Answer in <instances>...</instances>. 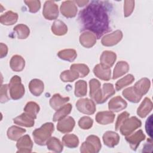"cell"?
Wrapping results in <instances>:
<instances>
[{"label":"cell","mask_w":153,"mask_h":153,"mask_svg":"<svg viewBox=\"0 0 153 153\" xmlns=\"http://www.w3.org/2000/svg\"><path fill=\"white\" fill-rule=\"evenodd\" d=\"M8 89V85L7 84L1 85V91H0V102L2 103L7 102L10 100V97L7 94Z\"/></svg>","instance_id":"bcb514c9"},{"label":"cell","mask_w":153,"mask_h":153,"mask_svg":"<svg viewBox=\"0 0 153 153\" xmlns=\"http://www.w3.org/2000/svg\"><path fill=\"white\" fill-rule=\"evenodd\" d=\"M51 32L57 36H62L65 35L68 32V27L66 24L60 20H55L51 27Z\"/></svg>","instance_id":"4dcf8cb0"},{"label":"cell","mask_w":153,"mask_h":153,"mask_svg":"<svg viewBox=\"0 0 153 153\" xmlns=\"http://www.w3.org/2000/svg\"><path fill=\"white\" fill-rule=\"evenodd\" d=\"M151 86V81L147 78H142L137 81L133 86L136 92L140 96L146 94Z\"/></svg>","instance_id":"d6986e66"},{"label":"cell","mask_w":153,"mask_h":153,"mask_svg":"<svg viewBox=\"0 0 153 153\" xmlns=\"http://www.w3.org/2000/svg\"><path fill=\"white\" fill-rule=\"evenodd\" d=\"M134 8V1H124V16L126 17L130 16L133 13Z\"/></svg>","instance_id":"ee69618b"},{"label":"cell","mask_w":153,"mask_h":153,"mask_svg":"<svg viewBox=\"0 0 153 153\" xmlns=\"http://www.w3.org/2000/svg\"><path fill=\"white\" fill-rule=\"evenodd\" d=\"M103 2L93 1L79 13L78 21L81 30L91 32L97 39L109 32V16Z\"/></svg>","instance_id":"6da1fadb"},{"label":"cell","mask_w":153,"mask_h":153,"mask_svg":"<svg viewBox=\"0 0 153 153\" xmlns=\"http://www.w3.org/2000/svg\"><path fill=\"white\" fill-rule=\"evenodd\" d=\"M18 17L17 13L12 11H8L1 16L0 22L3 25H13L17 22Z\"/></svg>","instance_id":"4316f807"},{"label":"cell","mask_w":153,"mask_h":153,"mask_svg":"<svg viewBox=\"0 0 153 153\" xmlns=\"http://www.w3.org/2000/svg\"><path fill=\"white\" fill-rule=\"evenodd\" d=\"M62 143L67 148H75L79 145V139L75 134H66L62 137Z\"/></svg>","instance_id":"1f68e13d"},{"label":"cell","mask_w":153,"mask_h":153,"mask_svg":"<svg viewBox=\"0 0 153 153\" xmlns=\"http://www.w3.org/2000/svg\"><path fill=\"white\" fill-rule=\"evenodd\" d=\"M90 85V97L93 99L96 103L102 104V94L100 88V82L99 80L93 78L89 81Z\"/></svg>","instance_id":"ba28073f"},{"label":"cell","mask_w":153,"mask_h":153,"mask_svg":"<svg viewBox=\"0 0 153 153\" xmlns=\"http://www.w3.org/2000/svg\"><path fill=\"white\" fill-rule=\"evenodd\" d=\"M79 77V74L75 70H66L60 74V78L65 82H73Z\"/></svg>","instance_id":"d590c367"},{"label":"cell","mask_w":153,"mask_h":153,"mask_svg":"<svg viewBox=\"0 0 153 153\" xmlns=\"http://www.w3.org/2000/svg\"><path fill=\"white\" fill-rule=\"evenodd\" d=\"M60 10L65 17L73 18L76 16L78 9L75 1H66L62 3Z\"/></svg>","instance_id":"9c48e42d"},{"label":"cell","mask_w":153,"mask_h":153,"mask_svg":"<svg viewBox=\"0 0 153 153\" xmlns=\"http://www.w3.org/2000/svg\"><path fill=\"white\" fill-rule=\"evenodd\" d=\"M75 121L72 117H67L59 121L57 124V129L62 133H67L72 131L75 127Z\"/></svg>","instance_id":"4fadbf2b"},{"label":"cell","mask_w":153,"mask_h":153,"mask_svg":"<svg viewBox=\"0 0 153 153\" xmlns=\"http://www.w3.org/2000/svg\"><path fill=\"white\" fill-rule=\"evenodd\" d=\"M122 94H123V96L127 100L134 103H138L142 99V97L136 92L133 87H130L124 89L123 91Z\"/></svg>","instance_id":"f546056e"},{"label":"cell","mask_w":153,"mask_h":153,"mask_svg":"<svg viewBox=\"0 0 153 153\" xmlns=\"http://www.w3.org/2000/svg\"><path fill=\"white\" fill-rule=\"evenodd\" d=\"M10 66L14 72H21L25 66V60L20 55H14L10 61Z\"/></svg>","instance_id":"d4e9b609"},{"label":"cell","mask_w":153,"mask_h":153,"mask_svg":"<svg viewBox=\"0 0 153 153\" xmlns=\"http://www.w3.org/2000/svg\"><path fill=\"white\" fill-rule=\"evenodd\" d=\"M102 139L104 144L111 148L118 144L120 138L117 133L113 131H107L103 134Z\"/></svg>","instance_id":"ac0fdd59"},{"label":"cell","mask_w":153,"mask_h":153,"mask_svg":"<svg viewBox=\"0 0 153 153\" xmlns=\"http://www.w3.org/2000/svg\"><path fill=\"white\" fill-rule=\"evenodd\" d=\"M48 149L55 152H61L63 149V143L56 137H51L46 143Z\"/></svg>","instance_id":"d6a6232c"},{"label":"cell","mask_w":153,"mask_h":153,"mask_svg":"<svg viewBox=\"0 0 153 153\" xmlns=\"http://www.w3.org/2000/svg\"><path fill=\"white\" fill-rule=\"evenodd\" d=\"M13 30L17 34V38L20 39H26L30 34L29 28L24 24H19L16 25L14 27Z\"/></svg>","instance_id":"f35d334b"},{"label":"cell","mask_w":153,"mask_h":153,"mask_svg":"<svg viewBox=\"0 0 153 153\" xmlns=\"http://www.w3.org/2000/svg\"><path fill=\"white\" fill-rule=\"evenodd\" d=\"M102 148L100 139L95 135L88 136L85 141L80 147V152L82 153H97Z\"/></svg>","instance_id":"277c9868"},{"label":"cell","mask_w":153,"mask_h":153,"mask_svg":"<svg viewBox=\"0 0 153 153\" xmlns=\"http://www.w3.org/2000/svg\"><path fill=\"white\" fill-rule=\"evenodd\" d=\"M30 92L35 96H39L44 89V82L39 79H33L29 84Z\"/></svg>","instance_id":"603a6c76"},{"label":"cell","mask_w":153,"mask_h":153,"mask_svg":"<svg viewBox=\"0 0 153 153\" xmlns=\"http://www.w3.org/2000/svg\"><path fill=\"white\" fill-rule=\"evenodd\" d=\"M70 69L76 71L79 74V77L81 78L85 77L90 72V69L88 66L82 63L72 64L70 67Z\"/></svg>","instance_id":"60d3db41"},{"label":"cell","mask_w":153,"mask_h":153,"mask_svg":"<svg viewBox=\"0 0 153 153\" xmlns=\"http://www.w3.org/2000/svg\"><path fill=\"white\" fill-rule=\"evenodd\" d=\"M115 115L111 111H100L97 113L95 119L97 123L101 125H107L111 124L115 120Z\"/></svg>","instance_id":"2e32d148"},{"label":"cell","mask_w":153,"mask_h":153,"mask_svg":"<svg viewBox=\"0 0 153 153\" xmlns=\"http://www.w3.org/2000/svg\"><path fill=\"white\" fill-rule=\"evenodd\" d=\"M142 126V122L136 117L127 118L121 126L120 133L123 136H128L133 133L137 128Z\"/></svg>","instance_id":"5b68a950"},{"label":"cell","mask_w":153,"mask_h":153,"mask_svg":"<svg viewBox=\"0 0 153 153\" xmlns=\"http://www.w3.org/2000/svg\"><path fill=\"white\" fill-rule=\"evenodd\" d=\"M24 2L28 7L29 12L32 13L38 12L41 8V2L39 1H25Z\"/></svg>","instance_id":"7bdbcfd3"},{"label":"cell","mask_w":153,"mask_h":153,"mask_svg":"<svg viewBox=\"0 0 153 153\" xmlns=\"http://www.w3.org/2000/svg\"><path fill=\"white\" fill-rule=\"evenodd\" d=\"M69 97H62L60 94H54L50 100V105L54 110H58L65 105L69 100Z\"/></svg>","instance_id":"7402d4cb"},{"label":"cell","mask_w":153,"mask_h":153,"mask_svg":"<svg viewBox=\"0 0 153 153\" xmlns=\"http://www.w3.org/2000/svg\"><path fill=\"white\" fill-rule=\"evenodd\" d=\"M87 85L84 80H79L75 84V95L76 97H81L86 96Z\"/></svg>","instance_id":"74e56055"},{"label":"cell","mask_w":153,"mask_h":153,"mask_svg":"<svg viewBox=\"0 0 153 153\" xmlns=\"http://www.w3.org/2000/svg\"><path fill=\"white\" fill-rule=\"evenodd\" d=\"M152 109V102L148 97H145L137 109V114L140 118L146 117Z\"/></svg>","instance_id":"44dd1931"},{"label":"cell","mask_w":153,"mask_h":153,"mask_svg":"<svg viewBox=\"0 0 153 153\" xmlns=\"http://www.w3.org/2000/svg\"><path fill=\"white\" fill-rule=\"evenodd\" d=\"M129 115H130V114L127 111H124L118 115L115 123V128L116 131H118L120 130L121 126L123 124L124 121L129 117Z\"/></svg>","instance_id":"f6af8a7d"},{"label":"cell","mask_w":153,"mask_h":153,"mask_svg":"<svg viewBox=\"0 0 153 153\" xmlns=\"http://www.w3.org/2000/svg\"><path fill=\"white\" fill-rule=\"evenodd\" d=\"M14 124L26 127H32L34 126V119L27 115L25 112H23L19 116L16 117L13 119Z\"/></svg>","instance_id":"cb8c5ba5"},{"label":"cell","mask_w":153,"mask_h":153,"mask_svg":"<svg viewBox=\"0 0 153 153\" xmlns=\"http://www.w3.org/2000/svg\"><path fill=\"white\" fill-rule=\"evenodd\" d=\"M72 106L71 103H67L61 107L60 109L56 111L54 113L53 120L54 122L59 121L64 118H65L68 115H69L72 111Z\"/></svg>","instance_id":"83f0119b"},{"label":"cell","mask_w":153,"mask_h":153,"mask_svg":"<svg viewBox=\"0 0 153 153\" xmlns=\"http://www.w3.org/2000/svg\"><path fill=\"white\" fill-rule=\"evenodd\" d=\"M8 90L10 96L13 100L20 99L24 96L25 89L20 76L14 75L11 78L8 84Z\"/></svg>","instance_id":"3957f363"},{"label":"cell","mask_w":153,"mask_h":153,"mask_svg":"<svg viewBox=\"0 0 153 153\" xmlns=\"http://www.w3.org/2000/svg\"><path fill=\"white\" fill-rule=\"evenodd\" d=\"M129 70V65L126 61H120L116 64L113 72L112 79H115L126 73Z\"/></svg>","instance_id":"484cf974"},{"label":"cell","mask_w":153,"mask_h":153,"mask_svg":"<svg viewBox=\"0 0 153 153\" xmlns=\"http://www.w3.org/2000/svg\"><path fill=\"white\" fill-rule=\"evenodd\" d=\"M96 36L89 31H85L79 36V42L82 46L89 48L93 47L96 43Z\"/></svg>","instance_id":"e0dca14e"},{"label":"cell","mask_w":153,"mask_h":153,"mask_svg":"<svg viewBox=\"0 0 153 153\" xmlns=\"http://www.w3.org/2000/svg\"><path fill=\"white\" fill-rule=\"evenodd\" d=\"M58 57L63 60L68 62H73L77 56V53L74 49H64L60 50L57 53Z\"/></svg>","instance_id":"e575fe53"},{"label":"cell","mask_w":153,"mask_h":153,"mask_svg":"<svg viewBox=\"0 0 153 153\" xmlns=\"http://www.w3.org/2000/svg\"><path fill=\"white\" fill-rule=\"evenodd\" d=\"M39 109L40 108L38 104L32 101L27 102L24 108L25 112L34 120L36 118L37 114H38Z\"/></svg>","instance_id":"836d02e7"},{"label":"cell","mask_w":153,"mask_h":153,"mask_svg":"<svg viewBox=\"0 0 153 153\" xmlns=\"http://www.w3.org/2000/svg\"><path fill=\"white\" fill-rule=\"evenodd\" d=\"M117 60V54L112 51L106 50L103 51L100 57V65L105 68H111Z\"/></svg>","instance_id":"5bb4252c"},{"label":"cell","mask_w":153,"mask_h":153,"mask_svg":"<svg viewBox=\"0 0 153 153\" xmlns=\"http://www.w3.org/2000/svg\"><path fill=\"white\" fill-rule=\"evenodd\" d=\"M54 130V126L52 123H46L41 127L36 128L32 132V136L35 143L40 146L45 145L48 140L51 137Z\"/></svg>","instance_id":"7a4b0ae2"},{"label":"cell","mask_w":153,"mask_h":153,"mask_svg":"<svg viewBox=\"0 0 153 153\" xmlns=\"http://www.w3.org/2000/svg\"><path fill=\"white\" fill-rule=\"evenodd\" d=\"M16 147L17 148V152L29 153L32 152L33 147V142L28 134L22 136L17 142Z\"/></svg>","instance_id":"7c38bea8"},{"label":"cell","mask_w":153,"mask_h":153,"mask_svg":"<svg viewBox=\"0 0 153 153\" xmlns=\"http://www.w3.org/2000/svg\"><path fill=\"white\" fill-rule=\"evenodd\" d=\"M75 2L79 7H82L87 5L90 2L88 1H75Z\"/></svg>","instance_id":"681fc988"},{"label":"cell","mask_w":153,"mask_h":153,"mask_svg":"<svg viewBox=\"0 0 153 153\" xmlns=\"http://www.w3.org/2000/svg\"><path fill=\"white\" fill-rule=\"evenodd\" d=\"M134 81V77L131 74H128L123 78L119 79L115 84V88L117 91H120L123 88L131 84Z\"/></svg>","instance_id":"ab89813d"},{"label":"cell","mask_w":153,"mask_h":153,"mask_svg":"<svg viewBox=\"0 0 153 153\" xmlns=\"http://www.w3.org/2000/svg\"><path fill=\"white\" fill-rule=\"evenodd\" d=\"M42 14L44 18L48 20L56 19L59 16L58 5L53 1H47L44 3Z\"/></svg>","instance_id":"52a82bcc"},{"label":"cell","mask_w":153,"mask_h":153,"mask_svg":"<svg viewBox=\"0 0 153 153\" xmlns=\"http://www.w3.org/2000/svg\"><path fill=\"white\" fill-rule=\"evenodd\" d=\"M93 73L96 76L103 81H109L111 76V68L102 66L100 64L96 65L93 68Z\"/></svg>","instance_id":"ffe728a7"},{"label":"cell","mask_w":153,"mask_h":153,"mask_svg":"<svg viewBox=\"0 0 153 153\" xmlns=\"http://www.w3.org/2000/svg\"><path fill=\"white\" fill-rule=\"evenodd\" d=\"M146 136L142 130H139L134 133L126 136V140L128 143L133 151H136L140 143L145 140Z\"/></svg>","instance_id":"8fae6325"},{"label":"cell","mask_w":153,"mask_h":153,"mask_svg":"<svg viewBox=\"0 0 153 153\" xmlns=\"http://www.w3.org/2000/svg\"><path fill=\"white\" fill-rule=\"evenodd\" d=\"M8 53V47L4 43L0 44V56L1 58H3L7 56Z\"/></svg>","instance_id":"c3c4849f"},{"label":"cell","mask_w":153,"mask_h":153,"mask_svg":"<svg viewBox=\"0 0 153 153\" xmlns=\"http://www.w3.org/2000/svg\"><path fill=\"white\" fill-rule=\"evenodd\" d=\"M25 132L26 130L25 128L17 127L16 126H13L8 128L7 134L8 139L10 140L17 141Z\"/></svg>","instance_id":"f1b7e54d"},{"label":"cell","mask_w":153,"mask_h":153,"mask_svg":"<svg viewBox=\"0 0 153 153\" xmlns=\"http://www.w3.org/2000/svg\"><path fill=\"white\" fill-rule=\"evenodd\" d=\"M127 106L126 101L119 96L113 97L108 103V108L113 112H118L126 109Z\"/></svg>","instance_id":"9a60e30c"},{"label":"cell","mask_w":153,"mask_h":153,"mask_svg":"<svg viewBox=\"0 0 153 153\" xmlns=\"http://www.w3.org/2000/svg\"><path fill=\"white\" fill-rule=\"evenodd\" d=\"M152 115L149 116V117L147 119L145 124V130L148 134L152 138Z\"/></svg>","instance_id":"7dc6e473"},{"label":"cell","mask_w":153,"mask_h":153,"mask_svg":"<svg viewBox=\"0 0 153 153\" xmlns=\"http://www.w3.org/2000/svg\"><path fill=\"white\" fill-rule=\"evenodd\" d=\"M123 32L120 30H117L105 35L101 40V43L103 46L112 47L120 42L123 38Z\"/></svg>","instance_id":"30bf717a"},{"label":"cell","mask_w":153,"mask_h":153,"mask_svg":"<svg viewBox=\"0 0 153 153\" xmlns=\"http://www.w3.org/2000/svg\"><path fill=\"white\" fill-rule=\"evenodd\" d=\"M76 108L79 112L86 115L93 114L96 109L94 102L88 98L79 99L76 103Z\"/></svg>","instance_id":"8992f818"},{"label":"cell","mask_w":153,"mask_h":153,"mask_svg":"<svg viewBox=\"0 0 153 153\" xmlns=\"http://www.w3.org/2000/svg\"><path fill=\"white\" fill-rule=\"evenodd\" d=\"M115 91L114 85L111 83H104L102 89V103H105L110 97L115 94Z\"/></svg>","instance_id":"8d00e7d4"},{"label":"cell","mask_w":153,"mask_h":153,"mask_svg":"<svg viewBox=\"0 0 153 153\" xmlns=\"http://www.w3.org/2000/svg\"><path fill=\"white\" fill-rule=\"evenodd\" d=\"M93 124V120L89 117L84 116L81 117L78 121L79 127L83 130H88L92 126Z\"/></svg>","instance_id":"b9f144b4"}]
</instances>
